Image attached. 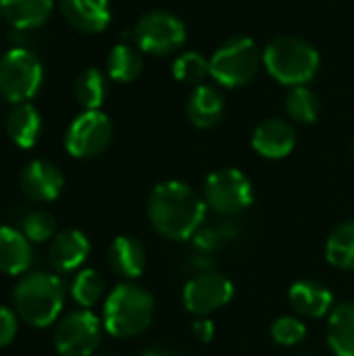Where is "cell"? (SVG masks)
Instances as JSON below:
<instances>
[{
    "label": "cell",
    "mask_w": 354,
    "mask_h": 356,
    "mask_svg": "<svg viewBox=\"0 0 354 356\" xmlns=\"http://www.w3.org/2000/svg\"><path fill=\"white\" fill-rule=\"evenodd\" d=\"M207 211L209 207L204 198L179 179H169L154 186L146 202L150 225L163 238L175 242L192 240L204 225Z\"/></svg>",
    "instance_id": "6da1fadb"
},
{
    "label": "cell",
    "mask_w": 354,
    "mask_h": 356,
    "mask_svg": "<svg viewBox=\"0 0 354 356\" xmlns=\"http://www.w3.org/2000/svg\"><path fill=\"white\" fill-rule=\"evenodd\" d=\"M154 319V298L142 286L131 282L119 284L104 300L102 325L119 340L144 334Z\"/></svg>",
    "instance_id": "7a4b0ae2"
},
{
    "label": "cell",
    "mask_w": 354,
    "mask_h": 356,
    "mask_svg": "<svg viewBox=\"0 0 354 356\" xmlns=\"http://www.w3.org/2000/svg\"><path fill=\"white\" fill-rule=\"evenodd\" d=\"M13 305L19 319L31 327H48L65 307L63 282L44 271L27 273L19 280L13 292Z\"/></svg>",
    "instance_id": "3957f363"
},
{
    "label": "cell",
    "mask_w": 354,
    "mask_h": 356,
    "mask_svg": "<svg viewBox=\"0 0 354 356\" xmlns=\"http://www.w3.org/2000/svg\"><path fill=\"white\" fill-rule=\"evenodd\" d=\"M263 65L275 81L296 88L313 81L321 56L311 42L298 35H280L265 46Z\"/></svg>",
    "instance_id": "277c9868"
},
{
    "label": "cell",
    "mask_w": 354,
    "mask_h": 356,
    "mask_svg": "<svg viewBox=\"0 0 354 356\" xmlns=\"http://www.w3.org/2000/svg\"><path fill=\"white\" fill-rule=\"evenodd\" d=\"M211 77L223 88H242L259 73L263 52L257 42L246 35L225 40L209 58Z\"/></svg>",
    "instance_id": "5b68a950"
},
{
    "label": "cell",
    "mask_w": 354,
    "mask_h": 356,
    "mask_svg": "<svg viewBox=\"0 0 354 356\" xmlns=\"http://www.w3.org/2000/svg\"><path fill=\"white\" fill-rule=\"evenodd\" d=\"M44 81V67L35 52L17 46L0 56V94L13 104L29 102Z\"/></svg>",
    "instance_id": "8992f818"
},
{
    "label": "cell",
    "mask_w": 354,
    "mask_h": 356,
    "mask_svg": "<svg viewBox=\"0 0 354 356\" xmlns=\"http://www.w3.org/2000/svg\"><path fill=\"white\" fill-rule=\"evenodd\" d=\"M202 198L209 211L225 219H232L244 213L255 202V188L244 171L227 167L213 171L207 177Z\"/></svg>",
    "instance_id": "52a82bcc"
},
{
    "label": "cell",
    "mask_w": 354,
    "mask_h": 356,
    "mask_svg": "<svg viewBox=\"0 0 354 356\" xmlns=\"http://www.w3.org/2000/svg\"><path fill=\"white\" fill-rule=\"evenodd\" d=\"M186 25L184 21L171 10H148L144 13L134 29L131 40L134 44L148 54L167 56L179 50L186 42Z\"/></svg>",
    "instance_id": "ba28073f"
},
{
    "label": "cell",
    "mask_w": 354,
    "mask_h": 356,
    "mask_svg": "<svg viewBox=\"0 0 354 356\" xmlns=\"http://www.w3.org/2000/svg\"><path fill=\"white\" fill-rule=\"evenodd\" d=\"M102 327L90 309L71 311L54 330V350L61 356H92L100 346Z\"/></svg>",
    "instance_id": "9c48e42d"
},
{
    "label": "cell",
    "mask_w": 354,
    "mask_h": 356,
    "mask_svg": "<svg viewBox=\"0 0 354 356\" xmlns=\"http://www.w3.org/2000/svg\"><path fill=\"white\" fill-rule=\"evenodd\" d=\"M111 140L113 121L102 111H83L71 121L65 134V148L73 159H94L108 148Z\"/></svg>",
    "instance_id": "30bf717a"
},
{
    "label": "cell",
    "mask_w": 354,
    "mask_h": 356,
    "mask_svg": "<svg viewBox=\"0 0 354 356\" xmlns=\"http://www.w3.org/2000/svg\"><path fill=\"white\" fill-rule=\"evenodd\" d=\"M236 294L230 277L219 271H207L192 275L182 292V300L188 313L196 317H209L211 313L227 307Z\"/></svg>",
    "instance_id": "8fae6325"
},
{
    "label": "cell",
    "mask_w": 354,
    "mask_h": 356,
    "mask_svg": "<svg viewBox=\"0 0 354 356\" xmlns=\"http://www.w3.org/2000/svg\"><path fill=\"white\" fill-rule=\"evenodd\" d=\"M19 186L29 200L52 202L63 192L65 177L61 169L50 161H31L23 167Z\"/></svg>",
    "instance_id": "7c38bea8"
},
{
    "label": "cell",
    "mask_w": 354,
    "mask_h": 356,
    "mask_svg": "<svg viewBox=\"0 0 354 356\" xmlns=\"http://www.w3.org/2000/svg\"><path fill=\"white\" fill-rule=\"evenodd\" d=\"M296 146V129L280 117H269L252 131V148L263 159H286Z\"/></svg>",
    "instance_id": "4fadbf2b"
},
{
    "label": "cell",
    "mask_w": 354,
    "mask_h": 356,
    "mask_svg": "<svg viewBox=\"0 0 354 356\" xmlns=\"http://www.w3.org/2000/svg\"><path fill=\"white\" fill-rule=\"evenodd\" d=\"M288 300L292 309L307 319H319L334 311L332 290L317 280H298L290 286Z\"/></svg>",
    "instance_id": "5bb4252c"
},
{
    "label": "cell",
    "mask_w": 354,
    "mask_h": 356,
    "mask_svg": "<svg viewBox=\"0 0 354 356\" xmlns=\"http://www.w3.org/2000/svg\"><path fill=\"white\" fill-rule=\"evenodd\" d=\"M65 21L81 33H100L111 23L108 0H58Z\"/></svg>",
    "instance_id": "9a60e30c"
},
{
    "label": "cell",
    "mask_w": 354,
    "mask_h": 356,
    "mask_svg": "<svg viewBox=\"0 0 354 356\" xmlns=\"http://www.w3.org/2000/svg\"><path fill=\"white\" fill-rule=\"evenodd\" d=\"M90 257V240L79 229H65L52 238L48 261L58 273H69L79 269Z\"/></svg>",
    "instance_id": "2e32d148"
},
{
    "label": "cell",
    "mask_w": 354,
    "mask_h": 356,
    "mask_svg": "<svg viewBox=\"0 0 354 356\" xmlns=\"http://www.w3.org/2000/svg\"><path fill=\"white\" fill-rule=\"evenodd\" d=\"M54 0H0V17L15 31H33L48 23Z\"/></svg>",
    "instance_id": "e0dca14e"
},
{
    "label": "cell",
    "mask_w": 354,
    "mask_h": 356,
    "mask_svg": "<svg viewBox=\"0 0 354 356\" xmlns=\"http://www.w3.org/2000/svg\"><path fill=\"white\" fill-rule=\"evenodd\" d=\"M225 113V100L221 92L213 86H196L186 102V115L190 123L198 129H211L219 125Z\"/></svg>",
    "instance_id": "ac0fdd59"
},
{
    "label": "cell",
    "mask_w": 354,
    "mask_h": 356,
    "mask_svg": "<svg viewBox=\"0 0 354 356\" xmlns=\"http://www.w3.org/2000/svg\"><path fill=\"white\" fill-rule=\"evenodd\" d=\"M146 248L134 236H117L108 248V265L125 280H138L146 269Z\"/></svg>",
    "instance_id": "d6986e66"
},
{
    "label": "cell",
    "mask_w": 354,
    "mask_h": 356,
    "mask_svg": "<svg viewBox=\"0 0 354 356\" xmlns=\"http://www.w3.org/2000/svg\"><path fill=\"white\" fill-rule=\"evenodd\" d=\"M33 250L23 232L13 227H0V273L21 275L29 269Z\"/></svg>",
    "instance_id": "ffe728a7"
},
{
    "label": "cell",
    "mask_w": 354,
    "mask_h": 356,
    "mask_svg": "<svg viewBox=\"0 0 354 356\" xmlns=\"http://www.w3.org/2000/svg\"><path fill=\"white\" fill-rule=\"evenodd\" d=\"M6 131H8V138L19 148L27 150V148L35 146L40 131H42V117H40L38 108L29 102L15 104V108L10 111V115L6 119Z\"/></svg>",
    "instance_id": "44dd1931"
},
{
    "label": "cell",
    "mask_w": 354,
    "mask_h": 356,
    "mask_svg": "<svg viewBox=\"0 0 354 356\" xmlns=\"http://www.w3.org/2000/svg\"><path fill=\"white\" fill-rule=\"evenodd\" d=\"M328 344L336 356H354V302H342L330 313Z\"/></svg>",
    "instance_id": "7402d4cb"
},
{
    "label": "cell",
    "mask_w": 354,
    "mask_h": 356,
    "mask_svg": "<svg viewBox=\"0 0 354 356\" xmlns=\"http://www.w3.org/2000/svg\"><path fill=\"white\" fill-rule=\"evenodd\" d=\"M142 50L136 48V44H117L106 56V73L113 81L119 83H129L140 77L142 73Z\"/></svg>",
    "instance_id": "603a6c76"
},
{
    "label": "cell",
    "mask_w": 354,
    "mask_h": 356,
    "mask_svg": "<svg viewBox=\"0 0 354 356\" xmlns=\"http://www.w3.org/2000/svg\"><path fill=\"white\" fill-rule=\"evenodd\" d=\"M240 236H242V225L234 219H225L217 225H202L194 234L192 246H194V252L215 254L223 246L236 242Z\"/></svg>",
    "instance_id": "cb8c5ba5"
},
{
    "label": "cell",
    "mask_w": 354,
    "mask_h": 356,
    "mask_svg": "<svg viewBox=\"0 0 354 356\" xmlns=\"http://www.w3.org/2000/svg\"><path fill=\"white\" fill-rule=\"evenodd\" d=\"M328 263L342 271L354 269V221L340 223L325 242Z\"/></svg>",
    "instance_id": "d4e9b609"
},
{
    "label": "cell",
    "mask_w": 354,
    "mask_h": 356,
    "mask_svg": "<svg viewBox=\"0 0 354 356\" xmlns=\"http://www.w3.org/2000/svg\"><path fill=\"white\" fill-rule=\"evenodd\" d=\"M73 94L83 111H100L106 96V77L94 67L83 69L75 79Z\"/></svg>",
    "instance_id": "484cf974"
},
{
    "label": "cell",
    "mask_w": 354,
    "mask_h": 356,
    "mask_svg": "<svg viewBox=\"0 0 354 356\" xmlns=\"http://www.w3.org/2000/svg\"><path fill=\"white\" fill-rule=\"evenodd\" d=\"M319 108H321L319 96L309 86L292 88L288 98H286V111H288L290 119L296 123H303V125L315 123L319 117Z\"/></svg>",
    "instance_id": "4316f807"
},
{
    "label": "cell",
    "mask_w": 354,
    "mask_h": 356,
    "mask_svg": "<svg viewBox=\"0 0 354 356\" xmlns=\"http://www.w3.org/2000/svg\"><path fill=\"white\" fill-rule=\"evenodd\" d=\"M104 294V280L96 269H81L71 284V296L81 309H92Z\"/></svg>",
    "instance_id": "83f0119b"
},
{
    "label": "cell",
    "mask_w": 354,
    "mask_h": 356,
    "mask_svg": "<svg viewBox=\"0 0 354 356\" xmlns=\"http://www.w3.org/2000/svg\"><path fill=\"white\" fill-rule=\"evenodd\" d=\"M207 75H211L209 58L198 52H184L173 63V77L182 83L200 86Z\"/></svg>",
    "instance_id": "f1b7e54d"
},
{
    "label": "cell",
    "mask_w": 354,
    "mask_h": 356,
    "mask_svg": "<svg viewBox=\"0 0 354 356\" xmlns=\"http://www.w3.org/2000/svg\"><path fill=\"white\" fill-rule=\"evenodd\" d=\"M23 236L29 242L42 244L56 236V221L48 211H31L23 219Z\"/></svg>",
    "instance_id": "f546056e"
},
{
    "label": "cell",
    "mask_w": 354,
    "mask_h": 356,
    "mask_svg": "<svg viewBox=\"0 0 354 356\" xmlns=\"http://www.w3.org/2000/svg\"><path fill=\"white\" fill-rule=\"evenodd\" d=\"M271 338L280 346H296L305 340L307 336V325L298 317L282 315L271 323Z\"/></svg>",
    "instance_id": "4dcf8cb0"
},
{
    "label": "cell",
    "mask_w": 354,
    "mask_h": 356,
    "mask_svg": "<svg viewBox=\"0 0 354 356\" xmlns=\"http://www.w3.org/2000/svg\"><path fill=\"white\" fill-rule=\"evenodd\" d=\"M17 313L6 309V307H0V348L8 346L15 336H17Z\"/></svg>",
    "instance_id": "1f68e13d"
},
{
    "label": "cell",
    "mask_w": 354,
    "mask_h": 356,
    "mask_svg": "<svg viewBox=\"0 0 354 356\" xmlns=\"http://www.w3.org/2000/svg\"><path fill=\"white\" fill-rule=\"evenodd\" d=\"M192 334L198 342L209 344L215 338V323L209 317H196L192 323Z\"/></svg>",
    "instance_id": "d6a6232c"
},
{
    "label": "cell",
    "mask_w": 354,
    "mask_h": 356,
    "mask_svg": "<svg viewBox=\"0 0 354 356\" xmlns=\"http://www.w3.org/2000/svg\"><path fill=\"white\" fill-rule=\"evenodd\" d=\"M188 267L192 269V275L207 273V271H215V259H213V254L194 252L190 257V261H188Z\"/></svg>",
    "instance_id": "836d02e7"
},
{
    "label": "cell",
    "mask_w": 354,
    "mask_h": 356,
    "mask_svg": "<svg viewBox=\"0 0 354 356\" xmlns=\"http://www.w3.org/2000/svg\"><path fill=\"white\" fill-rule=\"evenodd\" d=\"M140 356H179V355H175L173 350H167V348H148V350H144Z\"/></svg>",
    "instance_id": "e575fe53"
},
{
    "label": "cell",
    "mask_w": 354,
    "mask_h": 356,
    "mask_svg": "<svg viewBox=\"0 0 354 356\" xmlns=\"http://www.w3.org/2000/svg\"><path fill=\"white\" fill-rule=\"evenodd\" d=\"M100 356H113V355H100Z\"/></svg>",
    "instance_id": "d590c367"
},
{
    "label": "cell",
    "mask_w": 354,
    "mask_h": 356,
    "mask_svg": "<svg viewBox=\"0 0 354 356\" xmlns=\"http://www.w3.org/2000/svg\"><path fill=\"white\" fill-rule=\"evenodd\" d=\"M303 356H309V355H303Z\"/></svg>",
    "instance_id": "8d00e7d4"
}]
</instances>
